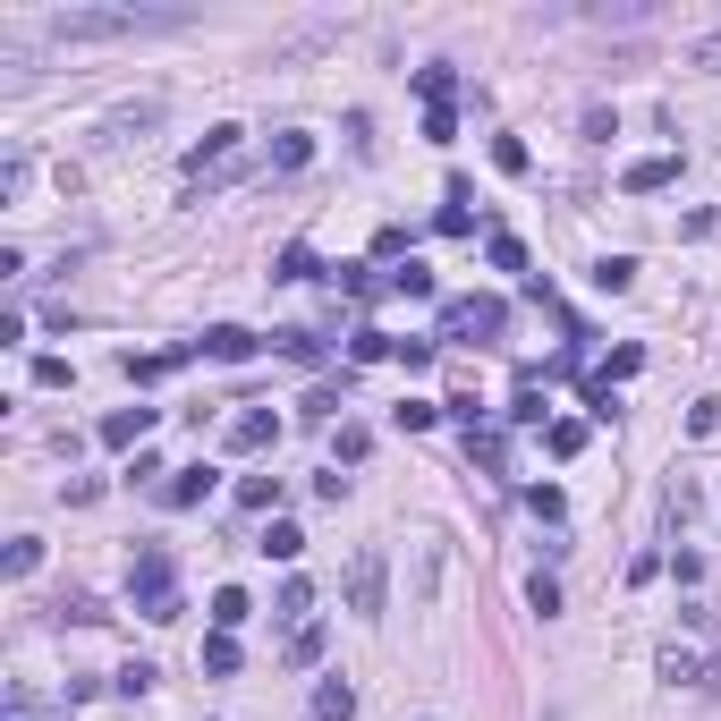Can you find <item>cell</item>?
Segmentation results:
<instances>
[{
  "label": "cell",
  "mask_w": 721,
  "mask_h": 721,
  "mask_svg": "<svg viewBox=\"0 0 721 721\" xmlns=\"http://www.w3.org/2000/svg\"><path fill=\"white\" fill-rule=\"evenodd\" d=\"M654 671L671 679V688H705V679H713V662L696 654V645H679V637H671V645L654 654Z\"/></svg>",
  "instance_id": "cell-6"
},
{
  "label": "cell",
  "mask_w": 721,
  "mask_h": 721,
  "mask_svg": "<svg viewBox=\"0 0 721 721\" xmlns=\"http://www.w3.org/2000/svg\"><path fill=\"white\" fill-rule=\"evenodd\" d=\"M391 289H399V297H433V272H425V263H416V255H408V263H399V272H391Z\"/></svg>",
  "instance_id": "cell-29"
},
{
  "label": "cell",
  "mask_w": 721,
  "mask_h": 721,
  "mask_svg": "<svg viewBox=\"0 0 721 721\" xmlns=\"http://www.w3.org/2000/svg\"><path fill=\"white\" fill-rule=\"evenodd\" d=\"M501 323H510L501 297H450V306H442V340H492Z\"/></svg>",
  "instance_id": "cell-5"
},
{
  "label": "cell",
  "mask_w": 721,
  "mask_h": 721,
  "mask_svg": "<svg viewBox=\"0 0 721 721\" xmlns=\"http://www.w3.org/2000/svg\"><path fill=\"white\" fill-rule=\"evenodd\" d=\"M204 671H213V679H230V671H238V637L213 628V637H204Z\"/></svg>",
  "instance_id": "cell-21"
},
{
  "label": "cell",
  "mask_w": 721,
  "mask_h": 721,
  "mask_svg": "<svg viewBox=\"0 0 721 721\" xmlns=\"http://www.w3.org/2000/svg\"><path fill=\"white\" fill-rule=\"evenodd\" d=\"M306 611H314V586H306V577H289V586H281V620H306Z\"/></svg>",
  "instance_id": "cell-32"
},
{
  "label": "cell",
  "mask_w": 721,
  "mask_h": 721,
  "mask_svg": "<svg viewBox=\"0 0 721 721\" xmlns=\"http://www.w3.org/2000/svg\"><path fill=\"white\" fill-rule=\"evenodd\" d=\"M365 442H374V433H365V425H340V442H331V450H340V459L357 467V459H365Z\"/></svg>",
  "instance_id": "cell-39"
},
{
  "label": "cell",
  "mask_w": 721,
  "mask_h": 721,
  "mask_svg": "<svg viewBox=\"0 0 721 721\" xmlns=\"http://www.w3.org/2000/svg\"><path fill=\"white\" fill-rule=\"evenodd\" d=\"M688 60H696V68H721V34H705V43H696Z\"/></svg>",
  "instance_id": "cell-41"
},
{
  "label": "cell",
  "mask_w": 721,
  "mask_h": 721,
  "mask_svg": "<svg viewBox=\"0 0 721 721\" xmlns=\"http://www.w3.org/2000/svg\"><path fill=\"white\" fill-rule=\"evenodd\" d=\"M637 365H645V348H611V365H603V382L620 391V382H628V374H637Z\"/></svg>",
  "instance_id": "cell-33"
},
{
  "label": "cell",
  "mask_w": 721,
  "mask_h": 721,
  "mask_svg": "<svg viewBox=\"0 0 721 721\" xmlns=\"http://www.w3.org/2000/svg\"><path fill=\"white\" fill-rule=\"evenodd\" d=\"M340 289H348V297H374V263H340Z\"/></svg>",
  "instance_id": "cell-36"
},
{
  "label": "cell",
  "mask_w": 721,
  "mask_h": 721,
  "mask_svg": "<svg viewBox=\"0 0 721 721\" xmlns=\"http://www.w3.org/2000/svg\"><path fill=\"white\" fill-rule=\"evenodd\" d=\"M196 348H204V357H221V365H247V357L263 348V340H255V331H238V323H213V331L196 340Z\"/></svg>",
  "instance_id": "cell-9"
},
{
  "label": "cell",
  "mask_w": 721,
  "mask_h": 721,
  "mask_svg": "<svg viewBox=\"0 0 721 721\" xmlns=\"http://www.w3.org/2000/svg\"><path fill=\"white\" fill-rule=\"evenodd\" d=\"M238 162H247V128H204V145L187 153V187H221L238 179Z\"/></svg>",
  "instance_id": "cell-3"
},
{
  "label": "cell",
  "mask_w": 721,
  "mask_h": 721,
  "mask_svg": "<svg viewBox=\"0 0 721 721\" xmlns=\"http://www.w3.org/2000/svg\"><path fill=\"white\" fill-rule=\"evenodd\" d=\"M484 263H492V272H526V247H518L510 230H492V238H484Z\"/></svg>",
  "instance_id": "cell-20"
},
{
  "label": "cell",
  "mask_w": 721,
  "mask_h": 721,
  "mask_svg": "<svg viewBox=\"0 0 721 721\" xmlns=\"http://www.w3.org/2000/svg\"><path fill=\"white\" fill-rule=\"evenodd\" d=\"M382 594H391V560L365 543V552L348 560V611H357V620H382Z\"/></svg>",
  "instance_id": "cell-4"
},
{
  "label": "cell",
  "mask_w": 721,
  "mask_h": 721,
  "mask_svg": "<svg viewBox=\"0 0 721 721\" xmlns=\"http://www.w3.org/2000/svg\"><path fill=\"white\" fill-rule=\"evenodd\" d=\"M671 179H679V153H645V162H628V170H620L628 196H662Z\"/></svg>",
  "instance_id": "cell-7"
},
{
  "label": "cell",
  "mask_w": 721,
  "mask_h": 721,
  "mask_svg": "<svg viewBox=\"0 0 721 721\" xmlns=\"http://www.w3.org/2000/svg\"><path fill=\"white\" fill-rule=\"evenodd\" d=\"M526 603H535V611L552 620V611H560V586H552V577H526Z\"/></svg>",
  "instance_id": "cell-38"
},
{
  "label": "cell",
  "mask_w": 721,
  "mask_h": 721,
  "mask_svg": "<svg viewBox=\"0 0 721 721\" xmlns=\"http://www.w3.org/2000/svg\"><path fill=\"white\" fill-rule=\"evenodd\" d=\"M416 94H425V111H450L459 77H450V68H416Z\"/></svg>",
  "instance_id": "cell-16"
},
{
  "label": "cell",
  "mask_w": 721,
  "mask_h": 721,
  "mask_svg": "<svg viewBox=\"0 0 721 721\" xmlns=\"http://www.w3.org/2000/svg\"><path fill=\"white\" fill-rule=\"evenodd\" d=\"M187 357H204L196 340H187V348H153V357H128V382H162V374H179Z\"/></svg>",
  "instance_id": "cell-12"
},
{
  "label": "cell",
  "mask_w": 721,
  "mask_h": 721,
  "mask_svg": "<svg viewBox=\"0 0 721 721\" xmlns=\"http://www.w3.org/2000/svg\"><path fill=\"white\" fill-rule=\"evenodd\" d=\"M272 281H314V247H281V263H272Z\"/></svg>",
  "instance_id": "cell-25"
},
{
  "label": "cell",
  "mask_w": 721,
  "mask_h": 721,
  "mask_svg": "<svg viewBox=\"0 0 721 721\" xmlns=\"http://www.w3.org/2000/svg\"><path fill=\"white\" fill-rule=\"evenodd\" d=\"M221 442H230V450H272V442H281V416H272V408H247Z\"/></svg>",
  "instance_id": "cell-10"
},
{
  "label": "cell",
  "mask_w": 721,
  "mask_h": 721,
  "mask_svg": "<svg viewBox=\"0 0 721 721\" xmlns=\"http://www.w3.org/2000/svg\"><path fill=\"white\" fill-rule=\"evenodd\" d=\"M306 162H314V136H306V128L272 136V170H306Z\"/></svg>",
  "instance_id": "cell-14"
},
{
  "label": "cell",
  "mask_w": 721,
  "mask_h": 721,
  "mask_svg": "<svg viewBox=\"0 0 721 721\" xmlns=\"http://www.w3.org/2000/svg\"><path fill=\"white\" fill-rule=\"evenodd\" d=\"M594 289H611V297L637 289V255H603V263H594Z\"/></svg>",
  "instance_id": "cell-17"
},
{
  "label": "cell",
  "mask_w": 721,
  "mask_h": 721,
  "mask_svg": "<svg viewBox=\"0 0 721 721\" xmlns=\"http://www.w3.org/2000/svg\"><path fill=\"white\" fill-rule=\"evenodd\" d=\"M289 662L306 671V662H323V620H297V637H289Z\"/></svg>",
  "instance_id": "cell-24"
},
{
  "label": "cell",
  "mask_w": 721,
  "mask_h": 721,
  "mask_svg": "<svg viewBox=\"0 0 721 721\" xmlns=\"http://www.w3.org/2000/svg\"><path fill=\"white\" fill-rule=\"evenodd\" d=\"M0 569H9V577H34V569H43V535H18V543H9V560H0Z\"/></svg>",
  "instance_id": "cell-23"
},
{
  "label": "cell",
  "mask_w": 721,
  "mask_h": 721,
  "mask_svg": "<svg viewBox=\"0 0 721 721\" xmlns=\"http://www.w3.org/2000/svg\"><path fill=\"white\" fill-rule=\"evenodd\" d=\"M247 620H255V603H247L238 586H221V594H213V628H221V637H230V628H247Z\"/></svg>",
  "instance_id": "cell-15"
},
{
  "label": "cell",
  "mask_w": 721,
  "mask_h": 721,
  "mask_svg": "<svg viewBox=\"0 0 721 721\" xmlns=\"http://www.w3.org/2000/svg\"><path fill=\"white\" fill-rule=\"evenodd\" d=\"M238 501H247V510H281V476H247Z\"/></svg>",
  "instance_id": "cell-28"
},
{
  "label": "cell",
  "mask_w": 721,
  "mask_h": 721,
  "mask_svg": "<svg viewBox=\"0 0 721 721\" xmlns=\"http://www.w3.org/2000/svg\"><path fill=\"white\" fill-rule=\"evenodd\" d=\"M510 416H518V425H543V382H535V374L518 382V399H510Z\"/></svg>",
  "instance_id": "cell-26"
},
{
  "label": "cell",
  "mask_w": 721,
  "mask_h": 721,
  "mask_svg": "<svg viewBox=\"0 0 721 721\" xmlns=\"http://www.w3.org/2000/svg\"><path fill=\"white\" fill-rule=\"evenodd\" d=\"M433 357H442V348H433V340H399V365H408V374H425Z\"/></svg>",
  "instance_id": "cell-37"
},
{
  "label": "cell",
  "mask_w": 721,
  "mask_h": 721,
  "mask_svg": "<svg viewBox=\"0 0 721 721\" xmlns=\"http://www.w3.org/2000/svg\"><path fill=\"white\" fill-rule=\"evenodd\" d=\"M492 170H510V179H526V145H518V136H492Z\"/></svg>",
  "instance_id": "cell-30"
},
{
  "label": "cell",
  "mask_w": 721,
  "mask_h": 721,
  "mask_svg": "<svg viewBox=\"0 0 721 721\" xmlns=\"http://www.w3.org/2000/svg\"><path fill=\"white\" fill-rule=\"evenodd\" d=\"M433 416H442V408H433V399H399V408H391V425H399V433H425Z\"/></svg>",
  "instance_id": "cell-27"
},
{
  "label": "cell",
  "mask_w": 721,
  "mask_h": 721,
  "mask_svg": "<svg viewBox=\"0 0 721 721\" xmlns=\"http://www.w3.org/2000/svg\"><path fill=\"white\" fill-rule=\"evenodd\" d=\"M467 459H476V467H501V459H510V442H501L492 425H467Z\"/></svg>",
  "instance_id": "cell-18"
},
{
  "label": "cell",
  "mask_w": 721,
  "mask_h": 721,
  "mask_svg": "<svg viewBox=\"0 0 721 721\" xmlns=\"http://www.w3.org/2000/svg\"><path fill=\"white\" fill-rule=\"evenodd\" d=\"M111 688H119V696H153V662H128V671H119Z\"/></svg>",
  "instance_id": "cell-34"
},
{
  "label": "cell",
  "mask_w": 721,
  "mask_h": 721,
  "mask_svg": "<svg viewBox=\"0 0 721 721\" xmlns=\"http://www.w3.org/2000/svg\"><path fill=\"white\" fill-rule=\"evenodd\" d=\"M9 721H43V705H34V696L18 688V696H9Z\"/></svg>",
  "instance_id": "cell-40"
},
{
  "label": "cell",
  "mask_w": 721,
  "mask_h": 721,
  "mask_svg": "<svg viewBox=\"0 0 721 721\" xmlns=\"http://www.w3.org/2000/svg\"><path fill=\"white\" fill-rule=\"evenodd\" d=\"M128 594H136V611H145V620H179V569H170L162 543H145V552H136Z\"/></svg>",
  "instance_id": "cell-2"
},
{
  "label": "cell",
  "mask_w": 721,
  "mask_h": 721,
  "mask_svg": "<svg viewBox=\"0 0 721 721\" xmlns=\"http://www.w3.org/2000/svg\"><path fill=\"white\" fill-rule=\"evenodd\" d=\"M314 721H357V688H348V679H323V688H314Z\"/></svg>",
  "instance_id": "cell-13"
},
{
  "label": "cell",
  "mask_w": 721,
  "mask_h": 721,
  "mask_svg": "<svg viewBox=\"0 0 721 721\" xmlns=\"http://www.w3.org/2000/svg\"><path fill=\"white\" fill-rule=\"evenodd\" d=\"M577 450H586V425H577V416H560V425H552V459H577Z\"/></svg>",
  "instance_id": "cell-31"
},
{
  "label": "cell",
  "mask_w": 721,
  "mask_h": 721,
  "mask_svg": "<svg viewBox=\"0 0 721 721\" xmlns=\"http://www.w3.org/2000/svg\"><path fill=\"white\" fill-rule=\"evenodd\" d=\"M348 357H357V365H382V357H399V340H391V331H357V340H348Z\"/></svg>",
  "instance_id": "cell-22"
},
{
  "label": "cell",
  "mask_w": 721,
  "mask_h": 721,
  "mask_svg": "<svg viewBox=\"0 0 721 721\" xmlns=\"http://www.w3.org/2000/svg\"><path fill=\"white\" fill-rule=\"evenodd\" d=\"M688 433H696V442H705V433H721V399H696V408H688Z\"/></svg>",
  "instance_id": "cell-35"
},
{
  "label": "cell",
  "mask_w": 721,
  "mask_h": 721,
  "mask_svg": "<svg viewBox=\"0 0 721 721\" xmlns=\"http://www.w3.org/2000/svg\"><path fill=\"white\" fill-rule=\"evenodd\" d=\"M153 425H162V408H119V416H102V442H111V450H136Z\"/></svg>",
  "instance_id": "cell-8"
},
{
  "label": "cell",
  "mask_w": 721,
  "mask_h": 721,
  "mask_svg": "<svg viewBox=\"0 0 721 721\" xmlns=\"http://www.w3.org/2000/svg\"><path fill=\"white\" fill-rule=\"evenodd\" d=\"M153 26H179L162 9H52V43H111V34H153Z\"/></svg>",
  "instance_id": "cell-1"
},
{
  "label": "cell",
  "mask_w": 721,
  "mask_h": 721,
  "mask_svg": "<svg viewBox=\"0 0 721 721\" xmlns=\"http://www.w3.org/2000/svg\"><path fill=\"white\" fill-rule=\"evenodd\" d=\"M255 552H263V560H297V552H306V535H297L289 518H272V535H263Z\"/></svg>",
  "instance_id": "cell-19"
},
{
  "label": "cell",
  "mask_w": 721,
  "mask_h": 721,
  "mask_svg": "<svg viewBox=\"0 0 721 721\" xmlns=\"http://www.w3.org/2000/svg\"><path fill=\"white\" fill-rule=\"evenodd\" d=\"M705 688H713V696H721V662H713V679H705Z\"/></svg>",
  "instance_id": "cell-42"
},
{
  "label": "cell",
  "mask_w": 721,
  "mask_h": 721,
  "mask_svg": "<svg viewBox=\"0 0 721 721\" xmlns=\"http://www.w3.org/2000/svg\"><path fill=\"white\" fill-rule=\"evenodd\" d=\"M162 501H170V510H196V501H213V467H179V476L162 484Z\"/></svg>",
  "instance_id": "cell-11"
}]
</instances>
